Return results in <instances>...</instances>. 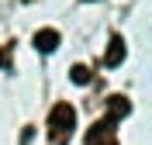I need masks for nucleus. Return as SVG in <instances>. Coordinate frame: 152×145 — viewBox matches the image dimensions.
Instances as JSON below:
<instances>
[{"instance_id": "1", "label": "nucleus", "mask_w": 152, "mask_h": 145, "mask_svg": "<svg viewBox=\"0 0 152 145\" xmlns=\"http://www.w3.org/2000/svg\"><path fill=\"white\" fill-rule=\"evenodd\" d=\"M48 128H56L59 135H69V131L76 128V111L69 104H56L52 114H48Z\"/></svg>"}, {"instance_id": "2", "label": "nucleus", "mask_w": 152, "mask_h": 145, "mask_svg": "<svg viewBox=\"0 0 152 145\" xmlns=\"http://www.w3.org/2000/svg\"><path fill=\"white\" fill-rule=\"evenodd\" d=\"M31 42H35L38 52H45V55H48V52H56V48H59L62 35H59L56 28H42V31H35V38H31Z\"/></svg>"}, {"instance_id": "3", "label": "nucleus", "mask_w": 152, "mask_h": 145, "mask_svg": "<svg viewBox=\"0 0 152 145\" xmlns=\"http://www.w3.org/2000/svg\"><path fill=\"white\" fill-rule=\"evenodd\" d=\"M111 125L114 121H97V125L86 131V145H118L114 135H111Z\"/></svg>"}, {"instance_id": "4", "label": "nucleus", "mask_w": 152, "mask_h": 145, "mask_svg": "<svg viewBox=\"0 0 152 145\" xmlns=\"http://www.w3.org/2000/svg\"><path fill=\"white\" fill-rule=\"evenodd\" d=\"M128 111H132V104H128V97L114 93L111 100H107V121H121V117H128Z\"/></svg>"}, {"instance_id": "5", "label": "nucleus", "mask_w": 152, "mask_h": 145, "mask_svg": "<svg viewBox=\"0 0 152 145\" xmlns=\"http://www.w3.org/2000/svg\"><path fill=\"white\" fill-rule=\"evenodd\" d=\"M104 62H107L111 69L124 62V38H121V35H114V38H111V45H107V52H104Z\"/></svg>"}, {"instance_id": "6", "label": "nucleus", "mask_w": 152, "mask_h": 145, "mask_svg": "<svg viewBox=\"0 0 152 145\" xmlns=\"http://www.w3.org/2000/svg\"><path fill=\"white\" fill-rule=\"evenodd\" d=\"M69 79H73L76 87H86L94 76H90V69H86V66H73V69H69Z\"/></svg>"}]
</instances>
